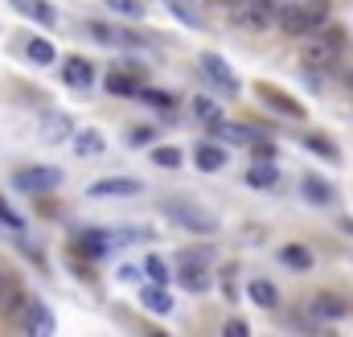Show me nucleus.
<instances>
[{"label": "nucleus", "instance_id": "f257e3e1", "mask_svg": "<svg viewBox=\"0 0 353 337\" xmlns=\"http://www.w3.org/2000/svg\"><path fill=\"white\" fill-rule=\"evenodd\" d=\"M329 21V0H292L279 12V29L292 37H308Z\"/></svg>", "mask_w": 353, "mask_h": 337}, {"label": "nucleus", "instance_id": "f03ea898", "mask_svg": "<svg viewBox=\"0 0 353 337\" xmlns=\"http://www.w3.org/2000/svg\"><path fill=\"white\" fill-rule=\"evenodd\" d=\"M341 50H345V33L341 29H316V33H308L304 50H300V62L308 70H329L341 58Z\"/></svg>", "mask_w": 353, "mask_h": 337}, {"label": "nucleus", "instance_id": "7ed1b4c3", "mask_svg": "<svg viewBox=\"0 0 353 337\" xmlns=\"http://www.w3.org/2000/svg\"><path fill=\"white\" fill-rule=\"evenodd\" d=\"M279 12H283V8H275V0H234V4H230V21H234L239 29H247V33L271 29V25L279 21Z\"/></svg>", "mask_w": 353, "mask_h": 337}, {"label": "nucleus", "instance_id": "20e7f679", "mask_svg": "<svg viewBox=\"0 0 353 337\" xmlns=\"http://www.w3.org/2000/svg\"><path fill=\"white\" fill-rule=\"evenodd\" d=\"M165 214L173 218L176 227L193 231V235H214V231H218V218H214L210 210L193 206V202H169V206H165Z\"/></svg>", "mask_w": 353, "mask_h": 337}, {"label": "nucleus", "instance_id": "39448f33", "mask_svg": "<svg viewBox=\"0 0 353 337\" xmlns=\"http://www.w3.org/2000/svg\"><path fill=\"white\" fill-rule=\"evenodd\" d=\"M17 189H29V193H41V189H58L62 185V173L58 168H21L12 177Z\"/></svg>", "mask_w": 353, "mask_h": 337}, {"label": "nucleus", "instance_id": "423d86ee", "mask_svg": "<svg viewBox=\"0 0 353 337\" xmlns=\"http://www.w3.org/2000/svg\"><path fill=\"white\" fill-rule=\"evenodd\" d=\"M201 75L218 86L222 95H239V79L230 75V66H226L218 54H201Z\"/></svg>", "mask_w": 353, "mask_h": 337}, {"label": "nucleus", "instance_id": "0eeeda50", "mask_svg": "<svg viewBox=\"0 0 353 337\" xmlns=\"http://www.w3.org/2000/svg\"><path fill=\"white\" fill-rule=\"evenodd\" d=\"M41 136H46V144H66V140H74V124L62 111H46L41 115Z\"/></svg>", "mask_w": 353, "mask_h": 337}, {"label": "nucleus", "instance_id": "6e6552de", "mask_svg": "<svg viewBox=\"0 0 353 337\" xmlns=\"http://www.w3.org/2000/svg\"><path fill=\"white\" fill-rule=\"evenodd\" d=\"M300 193L308 198V206H321V210H329V206H337V189L329 185V181H321V177H304L300 181Z\"/></svg>", "mask_w": 353, "mask_h": 337}, {"label": "nucleus", "instance_id": "1a4fd4ad", "mask_svg": "<svg viewBox=\"0 0 353 337\" xmlns=\"http://www.w3.org/2000/svg\"><path fill=\"white\" fill-rule=\"evenodd\" d=\"M90 193L94 198H136L140 181H132V177H103V181L90 185Z\"/></svg>", "mask_w": 353, "mask_h": 337}, {"label": "nucleus", "instance_id": "9d476101", "mask_svg": "<svg viewBox=\"0 0 353 337\" xmlns=\"http://www.w3.org/2000/svg\"><path fill=\"white\" fill-rule=\"evenodd\" d=\"M210 263H176V284L189 292H205L210 288Z\"/></svg>", "mask_w": 353, "mask_h": 337}, {"label": "nucleus", "instance_id": "9b49d317", "mask_svg": "<svg viewBox=\"0 0 353 337\" xmlns=\"http://www.w3.org/2000/svg\"><path fill=\"white\" fill-rule=\"evenodd\" d=\"M8 4H12V8H21V12H25L29 21L46 25V29H50V25L58 21V12H54V4H50V0H8Z\"/></svg>", "mask_w": 353, "mask_h": 337}, {"label": "nucleus", "instance_id": "f8f14e48", "mask_svg": "<svg viewBox=\"0 0 353 337\" xmlns=\"http://www.w3.org/2000/svg\"><path fill=\"white\" fill-rule=\"evenodd\" d=\"M259 99H263V103H271L275 111H283V115H292V119H300V115H304V107H300V103H296L292 95H283V90H275L271 83H263V86H259Z\"/></svg>", "mask_w": 353, "mask_h": 337}, {"label": "nucleus", "instance_id": "ddd939ff", "mask_svg": "<svg viewBox=\"0 0 353 337\" xmlns=\"http://www.w3.org/2000/svg\"><path fill=\"white\" fill-rule=\"evenodd\" d=\"M62 75H66V83L70 86H79V90H87L90 83H94V66H90L87 58H66V66H62Z\"/></svg>", "mask_w": 353, "mask_h": 337}, {"label": "nucleus", "instance_id": "4468645a", "mask_svg": "<svg viewBox=\"0 0 353 337\" xmlns=\"http://www.w3.org/2000/svg\"><path fill=\"white\" fill-rule=\"evenodd\" d=\"M140 305H144L148 313H157V317H169V313H173V300H169V292H165V284H152V288H140Z\"/></svg>", "mask_w": 353, "mask_h": 337}, {"label": "nucleus", "instance_id": "2eb2a0df", "mask_svg": "<svg viewBox=\"0 0 353 337\" xmlns=\"http://www.w3.org/2000/svg\"><path fill=\"white\" fill-rule=\"evenodd\" d=\"M25 325H29V334H54V317H50V309L37 305V300H25Z\"/></svg>", "mask_w": 353, "mask_h": 337}, {"label": "nucleus", "instance_id": "dca6fc26", "mask_svg": "<svg viewBox=\"0 0 353 337\" xmlns=\"http://www.w3.org/2000/svg\"><path fill=\"white\" fill-rule=\"evenodd\" d=\"M87 29L99 37V41H107V46H140V37H136V33H123V29H115V25H103V21H90Z\"/></svg>", "mask_w": 353, "mask_h": 337}, {"label": "nucleus", "instance_id": "f3484780", "mask_svg": "<svg viewBox=\"0 0 353 337\" xmlns=\"http://www.w3.org/2000/svg\"><path fill=\"white\" fill-rule=\"evenodd\" d=\"M193 157H197V165L205 168V173H218V168L226 165V148L222 144H210V140H201Z\"/></svg>", "mask_w": 353, "mask_h": 337}, {"label": "nucleus", "instance_id": "a211bd4d", "mask_svg": "<svg viewBox=\"0 0 353 337\" xmlns=\"http://www.w3.org/2000/svg\"><path fill=\"white\" fill-rule=\"evenodd\" d=\"M247 181H251L255 189H271V185H279V173H275V161H255V165L247 168Z\"/></svg>", "mask_w": 353, "mask_h": 337}, {"label": "nucleus", "instance_id": "6ab92c4d", "mask_svg": "<svg viewBox=\"0 0 353 337\" xmlns=\"http://www.w3.org/2000/svg\"><path fill=\"white\" fill-rule=\"evenodd\" d=\"M214 136L226 140V144H251V128H247V124H226V119H218V124H214Z\"/></svg>", "mask_w": 353, "mask_h": 337}, {"label": "nucleus", "instance_id": "aec40b11", "mask_svg": "<svg viewBox=\"0 0 353 337\" xmlns=\"http://www.w3.org/2000/svg\"><path fill=\"white\" fill-rule=\"evenodd\" d=\"M247 292H251V300H255L259 309H275V305H279V292H275V284H271V280H251V284H247Z\"/></svg>", "mask_w": 353, "mask_h": 337}, {"label": "nucleus", "instance_id": "412c9836", "mask_svg": "<svg viewBox=\"0 0 353 337\" xmlns=\"http://www.w3.org/2000/svg\"><path fill=\"white\" fill-rule=\"evenodd\" d=\"M107 90H111V95H140L144 83H140L136 75H128V70H115V75H107Z\"/></svg>", "mask_w": 353, "mask_h": 337}, {"label": "nucleus", "instance_id": "4be33fe9", "mask_svg": "<svg viewBox=\"0 0 353 337\" xmlns=\"http://www.w3.org/2000/svg\"><path fill=\"white\" fill-rule=\"evenodd\" d=\"M74 153H83V157H99L103 153V136L94 132V128H83V132H74Z\"/></svg>", "mask_w": 353, "mask_h": 337}, {"label": "nucleus", "instance_id": "5701e85b", "mask_svg": "<svg viewBox=\"0 0 353 337\" xmlns=\"http://www.w3.org/2000/svg\"><path fill=\"white\" fill-rule=\"evenodd\" d=\"M279 259H283L288 267H296V271H308V267H312V251H308V247H300V243L279 247Z\"/></svg>", "mask_w": 353, "mask_h": 337}, {"label": "nucleus", "instance_id": "b1692460", "mask_svg": "<svg viewBox=\"0 0 353 337\" xmlns=\"http://www.w3.org/2000/svg\"><path fill=\"white\" fill-rule=\"evenodd\" d=\"M312 313H316V317H325V321H337V317H345V300H337V296H329V292H325V296H316V300H312Z\"/></svg>", "mask_w": 353, "mask_h": 337}, {"label": "nucleus", "instance_id": "393cba45", "mask_svg": "<svg viewBox=\"0 0 353 337\" xmlns=\"http://www.w3.org/2000/svg\"><path fill=\"white\" fill-rule=\"evenodd\" d=\"M25 54H29L33 62H41V66L54 62V46H50L46 37H25Z\"/></svg>", "mask_w": 353, "mask_h": 337}, {"label": "nucleus", "instance_id": "a878e982", "mask_svg": "<svg viewBox=\"0 0 353 337\" xmlns=\"http://www.w3.org/2000/svg\"><path fill=\"white\" fill-rule=\"evenodd\" d=\"M193 115H197L201 124H210V128H214V124L222 119V107H218L214 99H205V95H201V99H193Z\"/></svg>", "mask_w": 353, "mask_h": 337}, {"label": "nucleus", "instance_id": "bb28decb", "mask_svg": "<svg viewBox=\"0 0 353 337\" xmlns=\"http://www.w3.org/2000/svg\"><path fill=\"white\" fill-rule=\"evenodd\" d=\"M79 247H83L87 255H103V251H111V235L87 231V235H79Z\"/></svg>", "mask_w": 353, "mask_h": 337}, {"label": "nucleus", "instance_id": "cd10ccee", "mask_svg": "<svg viewBox=\"0 0 353 337\" xmlns=\"http://www.w3.org/2000/svg\"><path fill=\"white\" fill-rule=\"evenodd\" d=\"M144 271H148L152 284H169V280H173V271H169V263H165L161 255H148V259H144Z\"/></svg>", "mask_w": 353, "mask_h": 337}, {"label": "nucleus", "instance_id": "c85d7f7f", "mask_svg": "<svg viewBox=\"0 0 353 337\" xmlns=\"http://www.w3.org/2000/svg\"><path fill=\"white\" fill-rule=\"evenodd\" d=\"M12 300H17V284H12V276L0 267V313H12Z\"/></svg>", "mask_w": 353, "mask_h": 337}, {"label": "nucleus", "instance_id": "c756f323", "mask_svg": "<svg viewBox=\"0 0 353 337\" xmlns=\"http://www.w3.org/2000/svg\"><path fill=\"white\" fill-rule=\"evenodd\" d=\"M304 148H312V153H316V157H325V161H337V148H333L325 136H316V132H312V136H304Z\"/></svg>", "mask_w": 353, "mask_h": 337}, {"label": "nucleus", "instance_id": "7c9ffc66", "mask_svg": "<svg viewBox=\"0 0 353 337\" xmlns=\"http://www.w3.org/2000/svg\"><path fill=\"white\" fill-rule=\"evenodd\" d=\"M152 161H157L161 168H181V153H176V148H157Z\"/></svg>", "mask_w": 353, "mask_h": 337}, {"label": "nucleus", "instance_id": "2f4dec72", "mask_svg": "<svg viewBox=\"0 0 353 337\" xmlns=\"http://www.w3.org/2000/svg\"><path fill=\"white\" fill-rule=\"evenodd\" d=\"M111 8L123 12V17H144V4L140 0H111Z\"/></svg>", "mask_w": 353, "mask_h": 337}, {"label": "nucleus", "instance_id": "473e14b6", "mask_svg": "<svg viewBox=\"0 0 353 337\" xmlns=\"http://www.w3.org/2000/svg\"><path fill=\"white\" fill-rule=\"evenodd\" d=\"M140 99H148V103H157V107H173V95H165V90H140Z\"/></svg>", "mask_w": 353, "mask_h": 337}, {"label": "nucleus", "instance_id": "72a5a7b5", "mask_svg": "<svg viewBox=\"0 0 353 337\" xmlns=\"http://www.w3.org/2000/svg\"><path fill=\"white\" fill-rule=\"evenodd\" d=\"M128 136H132V148H144V144L152 140V128H132Z\"/></svg>", "mask_w": 353, "mask_h": 337}, {"label": "nucleus", "instance_id": "f704fd0d", "mask_svg": "<svg viewBox=\"0 0 353 337\" xmlns=\"http://www.w3.org/2000/svg\"><path fill=\"white\" fill-rule=\"evenodd\" d=\"M0 222H4V227H12V231H25V222H21V218H17L4 202H0Z\"/></svg>", "mask_w": 353, "mask_h": 337}, {"label": "nucleus", "instance_id": "c9c22d12", "mask_svg": "<svg viewBox=\"0 0 353 337\" xmlns=\"http://www.w3.org/2000/svg\"><path fill=\"white\" fill-rule=\"evenodd\" d=\"M176 263H210V251H181Z\"/></svg>", "mask_w": 353, "mask_h": 337}, {"label": "nucleus", "instance_id": "e433bc0d", "mask_svg": "<svg viewBox=\"0 0 353 337\" xmlns=\"http://www.w3.org/2000/svg\"><path fill=\"white\" fill-rule=\"evenodd\" d=\"M226 334L230 337H247L251 334V325H247V321H226Z\"/></svg>", "mask_w": 353, "mask_h": 337}, {"label": "nucleus", "instance_id": "4c0bfd02", "mask_svg": "<svg viewBox=\"0 0 353 337\" xmlns=\"http://www.w3.org/2000/svg\"><path fill=\"white\" fill-rule=\"evenodd\" d=\"M255 157H259V161H275V144H263V140H259V144H255Z\"/></svg>", "mask_w": 353, "mask_h": 337}, {"label": "nucleus", "instance_id": "58836bf2", "mask_svg": "<svg viewBox=\"0 0 353 337\" xmlns=\"http://www.w3.org/2000/svg\"><path fill=\"white\" fill-rule=\"evenodd\" d=\"M345 83H350V86H353V75H350V79H345Z\"/></svg>", "mask_w": 353, "mask_h": 337}, {"label": "nucleus", "instance_id": "ea45409f", "mask_svg": "<svg viewBox=\"0 0 353 337\" xmlns=\"http://www.w3.org/2000/svg\"><path fill=\"white\" fill-rule=\"evenodd\" d=\"M222 4H234V0H222Z\"/></svg>", "mask_w": 353, "mask_h": 337}]
</instances>
